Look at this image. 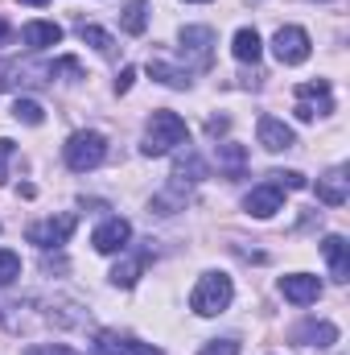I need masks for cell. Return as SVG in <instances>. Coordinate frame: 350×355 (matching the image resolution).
<instances>
[{"label":"cell","mask_w":350,"mask_h":355,"mask_svg":"<svg viewBox=\"0 0 350 355\" xmlns=\"http://www.w3.org/2000/svg\"><path fill=\"white\" fill-rule=\"evenodd\" d=\"M17 277H21V257L8 252V248H0V285H12Z\"/></svg>","instance_id":"cell-26"},{"label":"cell","mask_w":350,"mask_h":355,"mask_svg":"<svg viewBox=\"0 0 350 355\" xmlns=\"http://www.w3.org/2000/svg\"><path fill=\"white\" fill-rule=\"evenodd\" d=\"M149 75H153V79H161V83H165V87H190V71H174V67H169V62H149Z\"/></svg>","instance_id":"cell-18"},{"label":"cell","mask_w":350,"mask_h":355,"mask_svg":"<svg viewBox=\"0 0 350 355\" xmlns=\"http://www.w3.org/2000/svg\"><path fill=\"white\" fill-rule=\"evenodd\" d=\"M12 116L25 120V124H42V120H46V112H42L37 99H17V103H12Z\"/></svg>","instance_id":"cell-24"},{"label":"cell","mask_w":350,"mask_h":355,"mask_svg":"<svg viewBox=\"0 0 350 355\" xmlns=\"http://www.w3.org/2000/svg\"><path fill=\"white\" fill-rule=\"evenodd\" d=\"M322 252H326V261H330L334 281H350V244L347 240H342V236H326Z\"/></svg>","instance_id":"cell-14"},{"label":"cell","mask_w":350,"mask_h":355,"mask_svg":"<svg viewBox=\"0 0 350 355\" xmlns=\"http://www.w3.org/2000/svg\"><path fill=\"white\" fill-rule=\"evenodd\" d=\"M194 4H206V0H194Z\"/></svg>","instance_id":"cell-33"},{"label":"cell","mask_w":350,"mask_h":355,"mask_svg":"<svg viewBox=\"0 0 350 355\" xmlns=\"http://www.w3.org/2000/svg\"><path fill=\"white\" fill-rule=\"evenodd\" d=\"M79 37H83L87 46H95L103 58H111V54H116V42H111V33H103V29H95V25H83V29H79Z\"/></svg>","instance_id":"cell-21"},{"label":"cell","mask_w":350,"mask_h":355,"mask_svg":"<svg viewBox=\"0 0 350 355\" xmlns=\"http://www.w3.org/2000/svg\"><path fill=\"white\" fill-rule=\"evenodd\" d=\"M347 170L338 166V170H330L326 178H317V198L326 202V207H342L347 202Z\"/></svg>","instance_id":"cell-15"},{"label":"cell","mask_w":350,"mask_h":355,"mask_svg":"<svg viewBox=\"0 0 350 355\" xmlns=\"http://www.w3.org/2000/svg\"><path fill=\"white\" fill-rule=\"evenodd\" d=\"M95 355H165L153 343H140L132 335H120V331H99L95 335Z\"/></svg>","instance_id":"cell-7"},{"label":"cell","mask_w":350,"mask_h":355,"mask_svg":"<svg viewBox=\"0 0 350 355\" xmlns=\"http://www.w3.org/2000/svg\"><path fill=\"white\" fill-rule=\"evenodd\" d=\"M280 202H284V198H280V190H276L272 182H264V186H256V190L243 198V211H248V215H256V219H272V215L280 211Z\"/></svg>","instance_id":"cell-12"},{"label":"cell","mask_w":350,"mask_h":355,"mask_svg":"<svg viewBox=\"0 0 350 355\" xmlns=\"http://www.w3.org/2000/svg\"><path fill=\"white\" fill-rule=\"evenodd\" d=\"M280 293H284L293 306H313V302L322 297V281L309 277V272H288V277H280Z\"/></svg>","instance_id":"cell-9"},{"label":"cell","mask_w":350,"mask_h":355,"mask_svg":"<svg viewBox=\"0 0 350 355\" xmlns=\"http://www.w3.org/2000/svg\"><path fill=\"white\" fill-rule=\"evenodd\" d=\"M25 355H79V352H71V347H58V343H46V347H29Z\"/></svg>","instance_id":"cell-29"},{"label":"cell","mask_w":350,"mask_h":355,"mask_svg":"<svg viewBox=\"0 0 350 355\" xmlns=\"http://www.w3.org/2000/svg\"><path fill=\"white\" fill-rule=\"evenodd\" d=\"M75 232V215H58V219H42L29 227V244L37 248H62Z\"/></svg>","instance_id":"cell-8"},{"label":"cell","mask_w":350,"mask_h":355,"mask_svg":"<svg viewBox=\"0 0 350 355\" xmlns=\"http://www.w3.org/2000/svg\"><path fill=\"white\" fill-rule=\"evenodd\" d=\"M8 153H12V141H0V182H4V162H8Z\"/></svg>","instance_id":"cell-30"},{"label":"cell","mask_w":350,"mask_h":355,"mask_svg":"<svg viewBox=\"0 0 350 355\" xmlns=\"http://www.w3.org/2000/svg\"><path fill=\"white\" fill-rule=\"evenodd\" d=\"M210 46H214V33L206 25H185L181 29V54H190L198 67H210Z\"/></svg>","instance_id":"cell-10"},{"label":"cell","mask_w":350,"mask_h":355,"mask_svg":"<svg viewBox=\"0 0 350 355\" xmlns=\"http://www.w3.org/2000/svg\"><path fill=\"white\" fill-rule=\"evenodd\" d=\"M326 112H334V99H330V83L326 79L297 87V120H313V116H326Z\"/></svg>","instance_id":"cell-6"},{"label":"cell","mask_w":350,"mask_h":355,"mask_svg":"<svg viewBox=\"0 0 350 355\" xmlns=\"http://www.w3.org/2000/svg\"><path fill=\"white\" fill-rule=\"evenodd\" d=\"M145 25H149V17H145V0H132V4L124 8V29H128L132 37H140Z\"/></svg>","instance_id":"cell-22"},{"label":"cell","mask_w":350,"mask_h":355,"mask_svg":"<svg viewBox=\"0 0 350 355\" xmlns=\"http://www.w3.org/2000/svg\"><path fill=\"white\" fill-rule=\"evenodd\" d=\"M177 145H190V128L177 112H153L149 128H145V141H140V153L145 157H165L174 153Z\"/></svg>","instance_id":"cell-1"},{"label":"cell","mask_w":350,"mask_h":355,"mask_svg":"<svg viewBox=\"0 0 350 355\" xmlns=\"http://www.w3.org/2000/svg\"><path fill=\"white\" fill-rule=\"evenodd\" d=\"M21 4H37V8H42V4H50V0H21Z\"/></svg>","instance_id":"cell-32"},{"label":"cell","mask_w":350,"mask_h":355,"mask_svg":"<svg viewBox=\"0 0 350 355\" xmlns=\"http://www.w3.org/2000/svg\"><path fill=\"white\" fill-rule=\"evenodd\" d=\"M140 272H145V257H136V261H124V265L111 268V285H120V289H132Z\"/></svg>","instance_id":"cell-20"},{"label":"cell","mask_w":350,"mask_h":355,"mask_svg":"<svg viewBox=\"0 0 350 355\" xmlns=\"http://www.w3.org/2000/svg\"><path fill=\"white\" fill-rule=\"evenodd\" d=\"M12 42V29H8V21H0V46H8Z\"/></svg>","instance_id":"cell-31"},{"label":"cell","mask_w":350,"mask_h":355,"mask_svg":"<svg viewBox=\"0 0 350 355\" xmlns=\"http://www.w3.org/2000/svg\"><path fill=\"white\" fill-rule=\"evenodd\" d=\"M202 174H206V166H202V162L190 153L185 162H177V170H174V190H181V186H194Z\"/></svg>","instance_id":"cell-19"},{"label":"cell","mask_w":350,"mask_h":355,"mask_svg":"<svg viewBox=\"0 0 350 355\" xmlns=\"http://www.w3.org/2000/svg\"><path fill=\"white\" fill-rule=\"evenodd\" d=\"M272 50H276L280 67H301L309 58V33L301 25H280L272 37Z\"/></svg>","instance_id":"cell-4"},{"label":"cell","mask_w":350,"mask_h":355,"mask_svg":"<svg viewBox=\"0 0 350 355\" xmlns=\"http://www.w3.org/2000/svg\"><path fill=\"white\" fill-rule=\"evenodd\" d=\"M256 132H260V145L268 149V153H280V149H293V145H297L293 128H288L284 120H276V116H260Z\"/></svg>","instance_id":"cell-11"},{"label":"cell","mask_w":350,"mask_h":355,"mask_svg":"<svg viewBox=\"0 0 350 355\" xmlns=\"http://www.w3.org/2000/svg\"><path fill=\"white\" fill-rule=\"evenodd\" d=\"M62 157H66V166H71L75 174H87V170H95V166H103L107 141H103V132H75V137L66 141Z\"/></svg>","instance_id":"cell-3"},{"label":"cell","mask_w":350,"mask_h":355,"mask_svg":"<svg viewBox=\"0 0 350 355\" xmlns=\"http://www.w3.org/2000/svg\"><path fill=\"white\" fill-rule=\"evenodd\" d=\"M128 240H132V223H128V219H120V215L103 219V223L95 227V236H91L95 252H103V257H111V252H124V248H128Z\"/></svg>","instance_id":"cell-5"},{"label":"cell","mask_w":350,"mask_h":355,"mask_svg":"<svg viewBox=\"0 0 350 355\" xmlns=\"http://www.w3.org/2000/svg\"><path fill=\"white\" fill-rule=\"evenodd\" d=\"M338 339V327H330V322H305L301 331H297V343H305V347H330Z\"/></svg>","instance_id":"cell-17"},{"label":"cell","mask_w":350,"mask_h":355,"mask_svg":"<svg viewBox=\"0 0 350 355\" xmlns=\"http://www.w3.org/2000/svg\"><path fill=\"white\" fill-rule=\"evenodd\" d=\"M231 297H235V285H231V277H227V272H206V277L194 285V297H190V306H194V314H202V318H214V314H223V310L231 306Z\"/></svg>","instance_id":"cell-2"},{"label":"cell","mask_w":350,"mask_h":355,"mask_svg":"<svg viewBox=\"0 0 350 355\" xmlns=\"http://www.w3.org/2000/svg\"><path fill=\"white\" fill-rule=\"evenodd\" d=\"M231 54L239 58V62H260V54H264V46H260V33L256 29H239L235 33V42H231Z\"/></svg>","instance_id":"cell-16"},{"label":"cell","mask_w":350,"mask_h":355,"mask_svg":"<svg viewBox=\"0 0 350 355\" xmlns=\"http://www.w3.org/2000/svg\"><path fill=\"white\" fill-rule=\"evenodd\" d=\"M219 162L227 166V174H243V145H219Z\"/></svg>","instance_id":"cell-25"},{"label":"cell","mask_w":350,"mask_h":355,"mask_svg":"<svg viewBox=\"0 0 350 355\" xmlns=\"http://www.w3.org/2000/svg\"><path fill=\"white\" fill-rule=\"evenodd\" d=\"M132 83H136V67H124V71H120V79H116V91L124 95V91H132Z\"/></svg>","instance_id":"cell-28"},{"label":"cell","mask_w":350,"mask_h":355,"mask_svg":"<svg viewBox=\"0 0 350 355\" xmlns=\"http://www.w3.org/2000/svg\"><path fill=\"white\" fill-rule=\"evenodd\" d=\"M268 182L276 186V190H305L309 182H305V174H297V170H272L268 174Z\"/></svg>","instance_id":"cell-23"},{"label":"cell","mask_w":350,"mask_h":355,"mask_svg":"<svg viewBox=\"0 0 350 355\" xmlns=\"http://www.w3.org/2000/svg\"><path fill=\"white\" fill-rule=\"evenodd\" d=\"M21 42L33 46V50H50V46L62 42V25H54V21H29L21 29Z\"/></svg>","instance_id":"cell-13"},{"label":"cell","mask_w":350,"mask_h":355,"mask_svg":"<svg viewBox=\"0 0 350 355\" xmlns=\"http://www.w3.org/2000/svg\"><path fill=\"white\" fill-rule=\"evenodd\" d=\"M198 355H239V343L235 339H214V343H206Z\"/></svg>","instance_id":"cell-27"}]
</instances>
